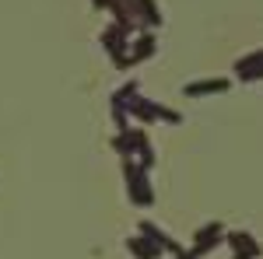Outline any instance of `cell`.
Returning <instances> with one entry per match:
<instances>
[{
    "label": "cell",
    "mask_w": 263,
    "mask_h": 259,
    "mask_svg": "<svg viewBox=\"0 0 263 259\" xmlns=\"http://www.w3.org/2000/svg\"><path fill=\"white\" fill-rule=\"evenodd\" d=\"M126 186H130V193L137 196V203H141V207H147L151 189H147V182H144V172H141V168H134L130 161H126Z\"/></svg>",
    "instance_id": "cell-1"
},
{
    "label": "cell",
    "mask_w": 263,
    "mask_h": 259,
    "mask_svg": "<svg viewBox=\"0 0 263 259\" xmlns=\"http://www.w3.org/2000/svg\"><path fill=\"white\" fill-rule=\"evenodd\" d=\"M228 88V81H200V84H190L186 91L190 95H207V91H224Z\"/></svg>",
    "instance_id": "cell-2"
}]
</instances>
